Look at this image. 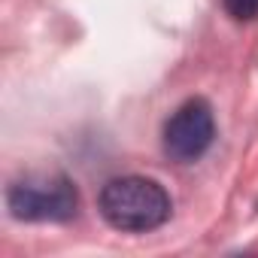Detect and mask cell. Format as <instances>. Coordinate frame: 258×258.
<instances>
[{"label":"cell","instance_id":"obj_1","mask_svg":"<svg viewBox=\"0 0 258 258\" xmlns=\"http://www.w3.org/2000/svg\"><path fill=\"white\" fill-rule=\"evenodd\" d=\"M103 222L124 234H146L170 219V195L149 176H115L97 195Z\"/></svg>","mask_w":258,"mask_h":258},{"label":"cell","instance_id":"obj_4","mask_svg":"<svg viewBox=\"0 0 258 258\" xmlns=\"http://www.w3.org/2000/svg\"><path fill=\"white\" fill-rule=\"evenodd\" d=\"M222 7L234 22H255L258 19V0H222Z\"/></svg>","mask_w":258,"mask_h":258},{"label":"cell","instance_id":"obj_3","mask_svg":"<svg viewBox=\"0 0 258 258\" xmlns=\"http://www.w3.org/2000/svg\"><path fill=\"white\" fill-rule=\"evenodd\" d=\"M213 137H216V118L204 97L185 100L164 121V152L179 164L198 161L213 146Z\"/></svg>","mask_w":258,"mask_h":258},{"label":"cell","instance_id":"obj_2","mask_svg":"<svg viewBox=\"0 0 258 258\" xmlns=\"http://www.w3.org/2000/svg\"><path fill=\"white\" fill-rule=\"evenodd\" d=\"M7 207L22 222H67L79 210V191L64 173H28L10 185Z\"/></svg>","mask_w":258,"mask_h":258}]
</instances>
